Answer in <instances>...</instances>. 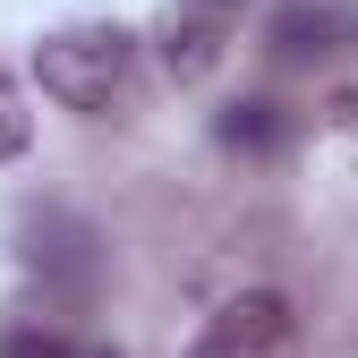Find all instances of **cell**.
Returning <instances> with one entry per match:
<instances>
[{
	"instance_id": "6da1fadb",
	"label": "cell",
	"mask_w": 358,
	"mask_h": 358,
	"mask_svg": "<svg viewBox=\"0 0 358 358\" xmlns=\"http://www.w3.org/2000/svg\"><path fill=\"white\" fill-rule=\"evenodd\" d=\"M128 77H137V34L111 26V17H85V26H60V34L34 43V85H43L60 111L103 120V111L128 94Z\"/></svg>"
},
{
	"instance_id": "7a4b0ae2",
	"label": "cell",
	"mask_w": 358,
	"mask_h": 358,
	"mask_svg": "<svg viewBox=\"0 0 358 358\" xmlns=\"http://www.w3.org/2000/svg\"><path fill=\"white\" fill-rule=\"evenodd\" d=\"M248 26V0H171L162 26H154V52L179 85H205L222 60H231V43Z\"/></svg>"
},
{
	"instance_id": "3957f363",
	"label": "cell",
	"mask_w": 358,
	"mask_h": 358,
	"mask_svg": "<svg viewBox=\"0 0 358 358\" xmlns=\"http://www.w3.org/2000/svg\"><path fill=\"white\" fill-rule=\"evenodd\" d=\"M350 52H358V0H282L264 17L273 69H341Z\"/></svg>"
},
{
	"instance_id": "277c9868",
	"label": "cell",
	"mask_w": 358,
	"mask_h": 358,
	"mask_svg": "<svg viewBox=\"0 0 358 358\" xmlns=\"http://www.w3.org/2000/svg\"><path fill=\"white\" fill-rule=\"evenodd\" d=\"M188 358H299V316L282 290H239L231 307H213Z\"/></svg>"
},
{
	"instance_id": "5b68a950",
	"label": "cell",
	"mask_w": 358,
	"mask_h": 358,
	"mask_svg": "<svg viewBox=\"0 0 358 358\" xmlns=\"http://www.w3.org/2000/svg\"><path fill=\"white\" fill-rule=\"evenodd\" d=\"M26 264H34L60 299H94V282H103V239L85 231L77 213L43 205V213L26 222Z\"/></svg>"
},
{
	"instance_id": "8992f818",
	"label": "cell",
	"mask_w": 358,
	"mask_h": 358,
	"mask_svg": "<svg viewBox=\"0 0 358 358\" xmlns=\"http://www.w3.org/2000/svg\"><path fill=\"white\" fill-rule=\"evenodd\" d=\"M213 128H222V145H231V154H282V137H290L282 103H231Z\"/></svg>"
},
{
	"instance_id": "52a82bcc",
	"label": "cell",
	"mask_w": 358,
	"mask_h": 358,
	"mask_svg": "<svg viewBox=\"0 0 358 358\" xmlns=\"http://www.w3.org/2000/svg\"><path fill=\"white\" fill-rule=\"evenodd\" d=\"M0 358H77V341L60 324H9L0 333Z\"/></svg>"
},
{
	"instance_id": "ba28073f",
	"label": "cell",
	"mask_w": 358,
	"mask_h": 358,
	"mask_svg": "<svg viewBox=\"0 0 358 358\" xmlns=\"http://www.w3.org/2000/svg\"><path fill=\"white\" fill-rule=\"evenodd\" d=\"M26 137H34V120H26V103H17L9 69H0V162H17V154H26Z\"/></svg>"
},
{
	"instance_id": "9c48e42d",
	"label": "cell",
	"mask_w": 358,
	"mask_h": 358,
	"mask_svg": "<svg viewBox=\"0 0 358 358\" xmlns=\"http://www.w3.org/2000/svg\"><path fill=\"white\" fill-rule=\"evenodd\" d=\"M103 358H111V350H103Z\"/></svg>"
}]
</instances>
